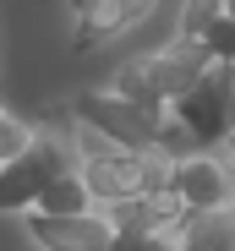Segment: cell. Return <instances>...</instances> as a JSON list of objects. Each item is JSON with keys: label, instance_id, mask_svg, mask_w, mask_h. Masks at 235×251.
Returning <instances> with one entry per match:
<instances>
[{"label": "cell", "instance_id": "6da1fadb", "mask_svg": "<svg viewBox=\"0 0 235 251\" xmlns=\"http://www.w3.org/2000/svg\"><path fill=\"white\" fill-rule=\"evenodd\" d=\"M66 170H77L71 137H44V131H38V142L22 158L0 164V213H33L38 197H44Z\"/></svg>", "mask_w": 235, "mask_h": 251}, {"label": "cell", "instance_id": "7a4b0ae2", "mask_svg": "<svg viewBox=\"0 0 235 251\" xmlns=\"http://www.w3.org/2000/svg\"><path fill=\"white\" fill-rule=\"evenodd\" d=\"M71 115H77V126H93L99 137H109L115 148H126V153L159 148V131H164L159 115H148V109H137V104H126V99H115L109 88L71 93Z\"/></svg>", "mask_w": 235, "mask_h": 251}, {"label": "cell", "instance_id": "3957f363", "mask_svg": "<svg viewBox=\"0 0 235 251\" xmlns=\"http://www.w3.org/2000/svg\"><path fill=\"white\" fill-rule=\"evenodd\" d=\"M230 93H235V71H230V66H213L186 99L170 104V120L186 126L191 142H197L203 153H213V148H224L230 131H235V126H230Z\"/></svg>", "mask_w": 235, "mask_h": 251}, {"label": "cell", "instance_id": "277c9868", "mask_svg": "<svg viewBox=\"0 0 235 251\" xmlns=\"http://www.w3.org/2000/svg\"><path fill=\"white\" fill-rule=\"evenodd\" d=\"M175 197L186 202V213H191V219L230 207V202H235V170H230V158L186 153V158L175 164Z\"/></svg>", "mask_w": 235, "mask_h": 251}, {"label": "cell", "instance_id": "5b68a950", "mask_svg": "<svg viewBox=\"0 0 235 251\" xmlns=\"http://www.w3.org/2000/svg\"><path fill=\"white\" fill-rule=\"evenodd\" d=\"M27 240L38 251H109L115 224L104 213H27Z\"/></svg>", "mask_w": 235, "mask_h": 251}, {"label": "cell", "instance_id": "8992f818", "mask_svg": "<svg viewBox=\"0 0 235 251\" xmlns=\"http://www.w3.org/2000/svg\"><path fill=\"white\" fill-rule=\"evenodd\" d=\"M142 66H148V82H153V93L159 99H186L197 82L219 66L213 60V50L208 44H191V38H170L164 50H153V55H142Z\"/></svg>", "mask_w": 235, "mask_h": 251}, {"label": "cell", "instance_id": "52a82bcc", "mask_svg": "<svg viewBox=\"0 0 235 251\" xmlns=\"http://www.w3.org/2000/svg\"><path fill=\"white\" fill-rule=\"evenodd\" d=\"M82 180H88V191H93L99 207L148 197V191H142V153H126V148H115V153H104V158H88V164H82Z\"/></svg>", "mask_w": 235, "mask_h": 251}, {"label": "cell", "instance_id": "ba28073f", "mask_svg": "<svg viewBox=\"0 0 235 251\" xmlns=\"http://www.w3.org/2000/svg\"><path fill=\"white\" fill-rule=\"evenodd\" d=\"M104 88H109L115 99H126V104L148 109V115L170 120V99H159V93H153V82H148V66H142V60H121V66L109 71V82H104Z\"/></svg>", "mask_w": 235, "mask_h": 251}, {"label": "cell", "instance_id": "9c48e42d", "mask_svg": "<svg viewBox=\"0 0 235 251\" xmlns=\"http://www.w3.org/2000/svg\"><path fill=\"white\" fill-rule=\"evenodd\" d=\"M186 251H235V202L219 207V213H203L191 219V229L181 235Z\"/></svg>", "mask_w": 235, "mask_h": 251}, {"label": "cell", "instance_id": "30bf717a", "mask_svg": "<svg viewBox=\"0 0 235 251\" xmlns=\"http://www.w3.org/2000/svg\"><path fill=\"white\" fill-rule=\"evenodd\" d=\"M38 213H99V202H93V191H88V180H82V164L66 170L44 197H38Z\"/></svg>", "mask_w": 235, "mask_h": 251}, {"label": "cell", "instance_id": "8fae6325", "mask_svg": "<svg viewBox=\"0 0 235 251\" xmlns=\"http://www.w3.org/2000/svg\"><path fill=\"white\" fill-rule=\"evenodd\" d=\"M230 0H181V17H175V38H191V44H208L213 27L224 22Z\"/></svg>", "mask_w": 235, "mask_h": 251}, {"label": "cell", "instance_id": "7c38bea8", "mask_svg": "<svg viewBox=\"0 0 235 251\" xmlns=\"http://www.w3.org/2000/svg\"><path fill=\"white\" fill-rule=\"evenodd\" d=\"M33 142H38V126H27L22 115H11L6 104H0V164L22 158V153H27Z\"/></svg>", "mask_w": 235, "mask_h": 251}, {"label": "cell", "instance_id": "4fadbf2b", "mask_svg": "<svg viewBox=\"0 0 235 251\" xmlns=\"http://www.w3.org/2000/svg\"><path fill=\"white\" fill-rule=\"evenodd\" d=\"M109 251H181V240H170V235H115Z\"/></svg>", "mask_w": 235, "mask_h": 251}, {"label": "cell", "instance_id": "5bb4252c", "mask_svg": "<svg viewBox=\"0 0 235 251\" xmlns=\"http://www.w3.org/2000/svg\"><path fill=\"white\" fill-rule=\"evenodd\" d=\"M115 6H121V27L131 33V27H137V22H142L153 6H159V0H115Z\"/></svg>", "mask_w": 235, "mask_h": 251}, {"label": "cell", "instance_id": "9a60e30c", "mask_svg": "<svg viewBox=\"0 0 235 251\" xmlns=\"http://www.w3.org/2000/svg\"><path fill=\"white\" fill-rule=\"evenodd\" d=\"M66 6H71V17H77V22H88V17L104 6V0H66Z\"/></svg>", "mask_w": 235, "mask_h": 251}, {"label": "cell", "instance_id": "2e32d148", "mask_svg": "<svg viewBox=\"0 0 235 251\" xmlns=\"http://www.w3.org/2000/svg\"><path fill=\"white\" fill-rule=\"evenodd\" d=\"M224 158H230V170H235V131H230V142H224Z\"/></svg>", "mask_w": 235, "mask_h": 251}, {"label": "cell", "instance_id": "e0dca14e", "mask_svg": "<svg viewBox=\"0 0 235 251\" xmlns=\"http://www.w3.org/2000/svg\"><path fill=\"white\" fill-rule=\"evenodd\" d=\"M230 126H235V93H230Z\"/></svg>", "mask_w": 235, "mask_h": 251}, {"label": "cell", "instance_id": "ac0fdd59", "mask_svg": "<svg viewBox=\"0 0 235 251\" xmlns=\"http://www.w3.org/2000/svg\"><path fill=\"white\" fill-rule=\"evenodd\" d=\"M181 251H186V246H181Z\"/></svg>", "mask_w": 235, "mask_h": 251}]
</instances>
